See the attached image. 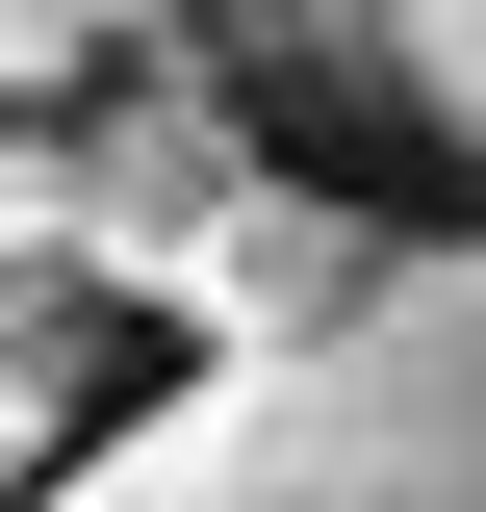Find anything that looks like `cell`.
I'll list each match as a JSON object with an SVG mask.
<instances>
[{
    "instance_id": "3",
    "label": "cell",
    "mask_w": 486,
    "mask_h": 512,
    "mask_svg": "<svg viewBox=\"0 0 486 512\" xmlns=\"http://www.w3.org/2000/svg\"><path fill=\"white\" fill-rule=\"evenodd\" d=\"M154 308H180L205 359H282V333H333V308H384V231H359L333 180H256L231 231H205L180 282H154Z\"/></svg>"
},
{
    "instance_id": "4",
    "label": "cell",
    "mask_w": 486,
    "mask_h": 512,
    "mask_svg": "<svg viewBox=\"0 0 486 512\" xmlns=\"http://www.w3.org/2000/svg\"><path fill=\"white\" fill-rule=\"evenodd\" d=\"M26 128H52V103H0V512L77 461V333H103V282L26 231Z\"/></svg>"
},
{
    "instance_id": "2",
    "label": "cell",
    "mask_w": 486,
    "mask_h": 512,
    "mask_svg": "<svg viewBox=\"0 0 486 512\" xmlns=\"http://www.w3.org/2000/svg\"><path fill=\"white\" fill-rule=\"evenodd\" d=\"M231 205H256V128L205 103L180 52H154V77H77V103L26 128V231H52L77 282H103V308H154V282H180V256L231 231Z\"/></svg>"
},
{
    "instance_id": "6",
    "label": "cell",
    "mask_w": 486,
    "mask_h": 512,
    "mask_svg": "<svg viewBox=\"0 0 486 512\" xmlns=\"http://www.w3.org/2000/svg\"><path fill=\"white\" fill-rule=\"evenodd\" d=\"M0 26H26V52H52V77H77V52H103V0H0Z\"/></svg>"
},
{
    "instance_id": "5",
    "label": "cell",
    "mask_w": 486,
    "mask_h": 512,
    "mask_svg": "<svg viewBox=\"0 0 486 512\" xmlns=\"http://www.w3.org/2000/svg\"><path fill=\"white\" fill-rule=\"evenodd\" d=\"M384 52H410V103H435V128H461V154H486V0H410Z\"/></svg>"
},
{
    "instance_id": "1",
    "label": "cell",
    "mask_w": 486,
    "mask_h": 512,
    "mask_svg": "<svg viewBox=\"0 0 486 512\" xmlns=\"http://www.w3.org/2000/svg\"><path fill=\"white\" fill-rule=\"evenodd\" d=\"M26 512H486V231L384 256V308L282 333V359H180Z\"/></svg>"
}]
</instances>
